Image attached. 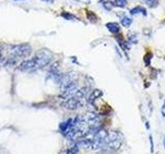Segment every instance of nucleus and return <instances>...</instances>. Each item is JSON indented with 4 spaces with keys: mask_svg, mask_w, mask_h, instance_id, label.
Instances as JSON below:
<instances>
[{
    "mask_svg": "<svg viewBox=\"0 0 165 154\" xmlns=\"http://www.w3.org/2000/svg\"><path fill=\"white\" fill-rule=\"evenodd\" d=\"M79 151V146L77 144H74L72 147H70L68 150L66 151V154H76Z\"/></svg>",
    "mask_w": 165,
    "mask_h": 154,
    "instance_id": "ddd939ff",
    "label": "nucleus"
},
{
    "mask_svg": "<svg viewBox=\"0 0 165 154\" xmlns=\"http://www.w3.org/2000/svg\"><path fill=\"white\" fill-rule=\"evenodd\" d=\"M149 139H150V145H151V153H154V141H153L152 135H150Z\"/></svg>",
    "mask_w": 165,
    "mask_h": 154,
    "instance_id": "6ab92c4d",
    "label": "nucleus"
},
{
    "mask_svg": "<svg viewBox=\"0 0 165 154\" xmlns=\"http://www.w3.org/2000/svg\"><path fill=\"white\" fill-rule=\"evenodd\" d=\"M123 143V136L119 132H110L104 140L103 150H117Z\"/></svg>",
    "mask_w": 165,
    "mask_h": 154,
    "instance_id": "7ed1b4c3",
    "label": "nucleus"
},
{
    "mask_svg": "<svg viewBox=\"0 0 165 154\" xmlns=\"http://www.w3.org/2000/svg\"><path fill=\"white\" fill-rule=\"evenodd\" d=\"M2 61V50H1V47H0V62Z\"/></svg>",
    "mask_w": 165,
    "mask_h": 154,
    "instance_id": "412c9836",
    "label": "nucleus"
},
{
    "mask_svg": "<svg viewBox=\"0 0 165 154\" xmlns=\"http://www.w3.org/2000/svg\"><path fill=\"white\" fill-rule=\"evenodd\" d=\"M161 113H162V116L165 117V101H164L163 105H162V107H161Z\"/></svg>",
    "mask_w": 165,
    "mask_h": 154,
    "instance_id": "aec40b11",
    "label": "nucleus"
},
{
    "mask_svg": "<svg viewBox=\"0 0 165 154\" xmlns=\"http://www.w3.org/2000/svg\"><path fill=\"white\" fill-rule=\"evenodd\" d=\"M164 148H165V138H164Z\"/></svg>",
    "mask_w": 165,
    "mask_h": 154,
    "instance_id": "b1692460",
    "label": "nucleus"
},
{
    "mask_svg": "<svg viewBox=\"0 0 165 154\" xmlns=\"http://www.w3.org/2000/svg\"><path fill=\"white\" fill-rule=\"evenodd\" d=\"M152 57H153V54L152 52H148V54L145 55V64L147 65V66H150V64H151V60H152Z\"/></svg>",
    "mask_w": 165,
    "mask_h": 154,
    "instance_id": "dca6fc26",
    "label": "nucleus"
},
{
    "mask_svg": "<svg viewBox=\"0 0 165 154\" xmlns=\"http://www.w3.org/2000/svg\"><path fill=\"white\" fill-rule=\"evenodd\" d=\"M60 104L63 108L67 110H76L84 105V99L77 97H67L60 98Z\"/></svg>",
    "mask_w": 165,
    "mask_h": 154,
    "instance_id": "20e7f679",
    "label": "nucleus"
},
{
    "mask_svg": "<svg viewBox=\"0 0 165 154\" xmlns=\"http://www.w3.org/2000/svg\"><path fill=\"white\" fill-rule=\"evenodd\" d=\"M128 42L131 43H137V36L133 33H131L130 35H128Z\"/></svg>",
    "mask_w": 165,
    "mask_h": 154,
    "instance_id": "a211bd4d",
    "label": "nucleus"
},
{
    "mask_svg": "<svg viewBox=\"0 0 165 154\" xmlns=\"http://www.w3.org/2000/svg\"><path fill=\"white\" fill-rule=\"evenodd\" d=\"M113 6L120 7V8H124L127 5V0H110Z\"/></svg>",
    "mask_w": 165,
    "mask_h": 154,
    "instance_id": "9b49d317",
    "label": "nucleus"
},
{
    "mask_svg": "<svg viewBox=\"0 0 165 154\" xmlns=\"http://www.w3.org/2000/svg\"><path fill=\"white\" fill-rule=\"evenodd\" d=\"M100 3L102 4V6L106 10H111V7H113V4L111 3L110 0H100Z\"/></svg>",
    "mask_w": 165,
    "mask_h": 154,
    "instance_id": "4468645a",
    "label": "nucleus"
},
{
    "mask_svg": "<svg viewBox=\"0 0 165 154\" xmlns=\"http://www.w3.org/2000/svg\"><path fill=\"white\" fill-rule=\"evenodd\" d=\"M144 2L150 8H155V7H157L159 4V0H144Z\"/></svg>",
    "mask_w": 165,
    "mask_h": 154,
    "instance_id": "f8f14e48",
    "label": "nucleus"
},
{
    "mask_svg": "<svg viewBox=\"0 0 165 154\" xmlns=\"http://www.w3.org/2000/svg\"><path fill=\"white\" fill-rule=\"evenodd\" d=\"M140 13H142L144 16H147V14H148L147 9L142 6H135L134 8H132L130 10L131 16H135V14H140Z\"/></svg>",
    "mask_w": 165,
    "mask_h": 154,
    "instance_id": "6e6552de",
    "label": "nucleus"
},
{
    "mask_svg": "<svg viewBox=\"0 0 165 154\" xmlns=\"http://www.w3.org/2000/svg\"><path fill=\"white\" fill-rule=\"evenodd\" d=\"M105 27L107 28V30L110 31L111 34H115V35H118L121 31V26L119 25L118 23H107L105 25Z\"/></svg>",
    "mask_w": 165,
    "mask_h": 154,
    "instance_id": "423d86ee",
    "label": "nucleus"
},
{
    "mask_svg": "<svg viewBox=\"0 0 165 154\" xmlns=\"http://www.w3.org/2000/svg\"><path fill=\"white\" fill-rule=\"evenodd\" d=\"M145 126H147V129H150V126H149V122H148V121L145 122Z\"/></svg>",
    "mask_w": 165,
    "mask_h": 154,
    "instance_id": "4be33fe9",
    "label": "nucleus"
},
{
    "mask_svg": "<svg viewBox=\"0 0 165 154\" xmlns=\"http://www.w3.org/2000/svg\"><path fill=\"white\" fill-rule=\"evenodd\" d=\"M116 40H117L118 43H119V45H120V46L122 47V49H123L124 50H125V52L129 50V49H130L129 42H128V41H125L122 36H120V35L116 36Z\"/></svg>",
    "mask_w": 165,
    "mask_h": 154,
    "instance_id": "0eeeda50",
    "label": "nucleus"
},
{
    "mask_svg": "<svg viewBox=\"0 0 165 154\" xmlns=\"http://www.w3.org/2000/svg\"><path fill=\"white\" fill-rule=\"evenodd\" d=\"M102 96V91L101 90H93L92 91V93L88 97V103H90V104H92V103L94 102V101L96 100V99H98L99 97H101Z\"/></svg>",
    "mask_w": 165,
    "mask_h": 154,
    "instance_id": "1a4fd4ad",
    "label": "nucleus"
},
{
    "mask_svg": "<svg viewBox=\"0 0 165 154\" xmlns=\"http://www.w3.org/2000/svg\"><path fill=\"white\" fill-rule=\"evenodd\" d=\"M72 126H73V118H69L66 121H63L62 123H60L59 129L63 136H65V135L68 133L70 129H71Z\"/></svg>",
    "mask_w": 165,
    "mask_h": 154,
    "instance_id": "39448f33",
    "label": "nucleus"
},
{
    "mask_svg": "<svg viewBox=\"0 0 165 154\" xmlns=\"http://www.w3.org/2000/svg\"><path fill=\"white\" fill-rule=\"evenodd\" d=\"M14 1H22V0H14Z\"/></svg>",
    "mask_w": 165,
    "mask_h": 154,
    "instance_id": "5701e85b",
    "label": "nucleus"
},
{
    "mask_svg": "<svg viewBox=\"0 0 165 154\" xmlns=\"http://www.w3.org/2000/svg\"><path fill=\"white\" fill-rule=\"evenodd\" d=\"M120 19H121V24H122V26L125 28L130 27L131 24H132V19H131L130 16H120Z\"/></svg>",
    "mask_w": 165,
    "mask_h": 154,
    "instance_id": "9d476101",
    "label": "nucleus"
},
{
    "mask_svg": "<svg viewBox=\"0 0 165 154\" xmlns=\"http://www.w3.org/2000/svg\"><path fill=\"white\" fill-rule=\"evenodd\" d=\"M61 16L64 19H66V20H69V21H74L76 20V18L73 16V14L71 13H61Z\"/></svg>",
    "mask_w": 165,
    "mask_h": 154,
    "instance_id": "2eb2a0df",
    "label": "nucleus"
},
{
    "mask_svg": "<svg viewBox=\"0 0 165 154\" xmlns=\"http://www.w3.org/2000/svg\"><path fill=\"white\" fill-rule=\"evenodd\" d=\"M31 52H32V47H31V45L28 44V43H21V44L11 45L8 49V52L11 54L9 57L16 59L17 61L29 57Z\"/></svg>",
    "mask_w": 165,
    "mask_h": 154,
    "instance_id": "f03ea898",
    "label": "nucleus"
},
{
    "mask_svg": "<svg viewBox=\"0 0 165 154\" xmlns=\"http://www.w3.org/2000/svg\"><path fill=\"white\" fill-rule=\"evenodd\" d=\"M87 14H88V19L90 20V22H92V23L97 22V16L94 13H92V11H87Z\"/></svg>",
    "mask_w": 165,
    "mask_h": 154,
    "instance_id": "f3484780",
    "label": "nucleus"
},
{
    "mask_svg": "<svg viewBox=\"0 0 165 154\" xmlns=\"http://www.w3.org/2000/svg\"><path fill=\"white\" fill-rule=\"evenodd\" d=\"M53 54L48 49H40L36 52L34 57L31 59L24 60L19 65L18 69L23 72H33L45 68L52 62Z\"/></svg>",
    "mask_w": 165,
    "mask_h": 154,
    "instance_id": "f257e3e1",
    "label": "nucleus"
}]
</instances>
